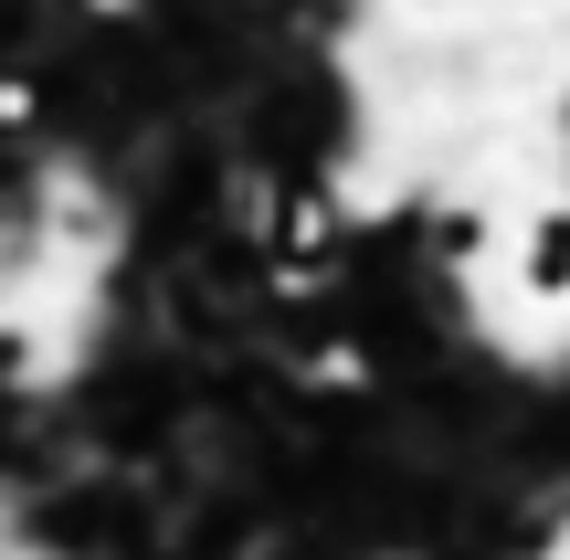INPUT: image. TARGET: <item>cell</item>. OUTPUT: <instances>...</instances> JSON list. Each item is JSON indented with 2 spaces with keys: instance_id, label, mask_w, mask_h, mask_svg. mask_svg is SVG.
I'll return each mask as SVG.
<instances>
[{
  "instance_id": "1",
  "label": "cell",
  "mask_w": 570,
  "mask_h": 560,
  "mask_svg": "<svg viewBox=\"0 0 570 560\" xmlns=\"http://www.w3.org/2000/svg\"><path fill=\"white\" fill-rule=\"evenodd\" d=\"M518 286H529V307H570V202H529V223H518Z\"/></svg>"
}]
</instances>
